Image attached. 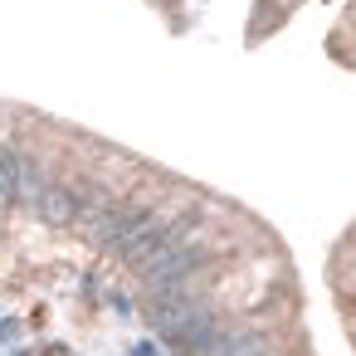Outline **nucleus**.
I'll return each instance as SVG.
<instances>
[]
</instances>
